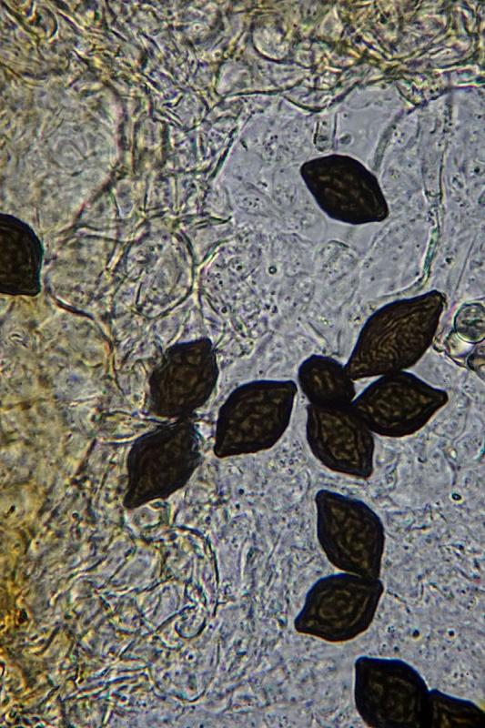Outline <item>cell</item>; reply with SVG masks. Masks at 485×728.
<instances>
[{
  "label": "cell",
  "instance_id": "6da1fadb",
  "mask_svg": "<svg viewBox=\"0 0 485 728\" xmlns=\"http://www.w3.org/2000/svg\"><path fill=\"white\" fill-rule=\"evenodd\" d=\"M436 291L395 301L379 308L365 323L345 367L353 379L405 370L429 347L443 308Z\"/></svg>",
  "mask_w": 485,
  "mask_h": 728
},
{
  "label": "cell",
  "instance_id": "7a4b0ae2",
  "mask_svg": "<svg viewBox=\"0 0 485 728\" xmlns=\"http://www.w3.org/2000/svg\"><path fill=\"white\" fill-rule=\"evenodd\" d=\"M429 690L419 673L397 659L360 657L355 663V702L371 727H423Z\"/></svg>",
  "mask_w": 485,
  "mask_h": 728
},
{
  "label": "cell",
  "instance_id": "3957f363",
  "mask_svg": "<svg viewBox=\"0 0 485 728\" xmlns=\"http://www.w3.org/2000/svg\"><path fill=\"white\" fill-rule=\"evenodd\" d=\"M383 592L378 578L350 572L318 580L296 617L298 632L328 642H345L369 626Z\"/></svg>",
  "mask_w": 485,
  "mask_h": 728
},
{
  "label": "cell",
  "instance_id": "277c9868",
  "mask_svg": "<svg viewBox=\"0 0 485 728\" xmlns=\"http://www.w3.org/2000/svg\"><path fill=\"white\" fill-rule=\"evenodd\" d=\"M448 399L446 391L401 370L373 381L352 407L372 433L401 438L423 428Z\"/></svg>",
  "mask_w": 485,
  "mask_h": 728
},
{
  "label": "cell",
  "instance_id": "5b68a950",
  "mask_svg": "<svg viewBox=\"0 0 485 728\" xmlns=\"http://www.w3.org/2000/svg\"><path fill=\"white\" fill-rule=\"evenodd\" d=\"M321 513L318 535L329 561L338 569L378 578L384 548V528L376 512L360 500L341 497Z\"/></svg>",
  "mask_w": 485,
  "mask_h": 728
},
{
  "label": "cell",
  "instance_id": "8992f818",
  "mask_svg": "<svg viewBox=\"0 0 485 728\" xmlns=\"http://www.w3.org/2000/svg\"><path fill=\"white\" fill-rule=\"evenodd\" d=\"M322 434L326 458L339 470L359 479L373 472L374 438L352 406L337 411Z\"/></svg>",
  "mask_w": 485,
  "mask_h": 728
},
{
  "label": "cell",
  "instance_id": "52a82bcc",
  "mask_svg": "<svg viewBox=\"0 0 485 728\" xmlns=\"http://www.w3.org/2000/svg\"><path fill=\"white\" fill-rule=\"evenodd\" d=\"M484 713L470 701L429 691L423 727H481Z\"/></svg>",
  "mask_w": 485,
  "mask_h": 728
},
{
  "label": "cell",
  "instance_id": "ba28073f",
  "mask_svg": "<svg viewBox=\"0 0 485 728\" xmlns=\"http://www.w3.org/2000/svg\"><path fill=\"white\" fill-rule=\"evenodd\" d=\"M307 387L324 389L325 395H331L341 405H350L355 388L352 379L345 368L336 361L323 357H312L306 361L300 373Z\"/></svg>",
  "mask_w": 485,
  "mask_h": 728
}]
</instances>
